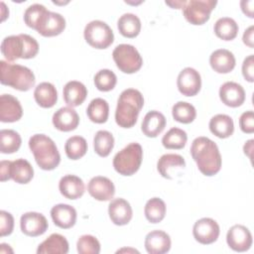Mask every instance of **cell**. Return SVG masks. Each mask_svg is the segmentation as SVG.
Here are the masks:
<instances>
[{
  "mask_svg": "<svg viewBox=\"0 0 254 254\" xmlns=\"http://www.w3.org/2000/svg\"><path fill=\"white\" fill-rule=\"evenodd\" d=\"M190 154L202 175L211 177L220 171L221 155L217 145L209 138H195L190 146Z\"/></svg>",
  "mask_w": 254,
  "mask_h": 254,
  "instance_id": "6da1fadb",
  "label": "cell"
},
{
  "mask_svg": "<svg viewBox=\"0 0 254 254\" xmlns=\"http://www.w3.org/2000/svg\"><path fill=\"white\" fill-rule=\"evenodd\" d=\"M144 105L142 93L135 88H127L121 92L115 110V121L122 128L133 127Z\"/></svg>",
  "mask_w": 254,
  "mask_h": 254,
  "instance_id": "7a4b0ae2",
  "label": "cell"
},
{
  "mask_svg": "<svg viewBox=\"0 0 254 254\" xmlns=\"http://www.w3.org/2000/svg\"><path fill=\"white\" fill-rule=\"evenodd\" d=\"M29 148L38 166L45 171L56 169L61 162V155L55 142L45 134H35L29 140Z\"/></svg>",
  "mask_w": 254,
  "mask_h": 254,
  "instance_id": "3957f363",
  "label": "cell"
},
{
  "mask_svg": "<svg viewBox=\"0 0 254 254\" xmlns=\"http://www.w3.org/2000/svg\"><path fill=\"white\" fill-rule=\"evenodd\" d=\"M38 52V42L27 34L8 36L1 43V53L8 62L18 59H33L37 56Z\"/></svg>",
  "mask_w": 254,
  "mask_h": 254,
  "instance_id": "277c9868",
  "label": "cell"
},
{
  "mask_svg": "<svg viewBox=\"0 0 254 254\" xmlns=\"http://www.w3.org/2000/svg\"><path fill=\"white\" fill-rule=\"evenodd\" d=\"M0 81L20 91L30 90L36 82L34 72L27 66L0 61Z\"/></svg>",
  "mask_w": 254,
  "mask_h": 254,
  "instance_id": "5b68a950",
  "label": "cell"
},
{
  "mask_svg": "<svg viewBox=\"0 0 254 254\" xmlns=\"http://www.w3.org/2000/svg\"><path fill=\"white\" fill-rule=\"evenodd\" d=\"M143 159V149L138 143H130L113 158V167L122 176H132L140 168Z\"/></svg>",
  "mask_w": 254,
  "mask_h": 254,
  "instance_id": "8992f818",
  "label": "cell"
},
{
  "mask_svg": "<svg viewBox=\"0 0 254 254\" xmlns=\"http://www.w3.org/2000/svg\"><path fill=\"white\" fill-rule=\"evenodd\" d=\"M113 60L117 67L124 73H134L138 71L142 64L143 60L138 50L128 44H120L116 46L112 53Z\"/></svg>",
  "mask_w": 254,
  "mask_h": 254,
  "instance_id": "52a82bcc",
  "label": "cell"
},
{
  "mask_svg": "<svg viewBox=\"0 0 254 254\" xmlns=\"http://www.w3.org/2000/svg\"><path fill=\"white\" fill-rule=\"evenodd\" d=\"M86 43L95 49H106L114 41V34L111 28L103 21L93 20L89 22L83 31Z\"/></svg>",
  "mask_w": 254,
  "mask_h": 254,
  "instance_id": "ba28073f",
  "label": "cell"
},
{
  "mask_svg": "<svg viewBox=\"0 0 254 254\" xmlns=\"http://www.w3.org/2000/svg\"><path fill=\"white\" fill-rule=\"evenodd\" d=\"M214 0H190L183 7L186 20L192 25H202L209 20L210 13L216 6Z\"/></svg>",
  "mask_w": 254,
  "mask_h": 254,
  "instance_id": "9c48e42d",
  "label": "cell"
},
{
  "mask_svg": "<svg viewBox=\"0 0 254 254\" xmlns=\"http://www.w3.org/2000/svg\"><path fill=\"white\" fill-rule=\"evenodd\" d=\"M65 20L60 13L47 10L38 21L35 30L44 37H54L64 32Z\"/></svg>",
  "mask_w": 254,
  "mask_h": 254,
  "instance_id": "30bf717a",
  "label": "cell"
},
{
  "mask_svg": "<svg viewBox=\"0 0 254 254\" xmlns=\"http://www.w3.org/2000/svg\"><path fill=\"white\" fill-rule=\"evenodd\" d=\"M220 228L218 223L209 217L198 219L192 227V234L194 239L204 245L215 242L219 236Z\"/></svg>",
  "mask_w": 254,
  "mask_h": 254,
  "instance_id": "8fae6325",
  "label": "cell"
},
{
  "mask_svg": "<svg viewBox=\"0 0 254 254\" xmlns=\"http://www.w3.org/2000/svg\"><path fill=\"white\" fill-rule=\"evenodd\" d=\"M177 85L179 91L183 95H196L201 87V77L199 72L192 67H185L178 75Z\"/></svg>",
  "mask_w": 254,
  "mask_h": 254,
  "instance_id": "7c38bea8",
  "label": "cell"
},
{
  "mask_svg": "<svg viewBox=\"0 0 254 254\" xmlns=\"http://www.w3.org/2000/svg\"><path fill=\"white\" fill-rule=\"evenodd\" d=\"M20 227L25 235L37 237L47 231L49 224L47 218L42 213L30 211L22 214L20 218Z\"/></svg>",
  "mask_w": 254,
  "mask_h": 254,
  "instance_id": "4fadbf2b",
  "label": "cell"
},
{
  "mask_svg": "<svg viewBox=\"0 0 254 254\" xmlns=\"http://www.w3.org/2000/svg\"><path fill=\"white\" fill-rule=\"evenodd\" d=\"M226 242L232 250L244 252L249 250L252 245V235L246 226L235 224L227 231Z\"/></svg>",
  "mask_w": 254,
  "mask_h": 254,
  "instance_id": "5bb4252c",
  "label": "cell"
},
{
  "mask_svg": "<svg viewBox=\"0 0 254 254\" xmlns=\"http://www.w3.org/2000/svg\"><path fill=\"white\" fill-rule=\"evenodd\" d=\"M88 193L96 200H110L115 193L114 184L106 177H93L87 185Z\"/></svg>",
  "mask_w": 254,
  "mask_h": 254,
  "instance_id": "9a60e30c",
  "label": "cell"
},
{
  "mask_svg": "<svg viewBox=\"0 0 254 254\" xmlns=\"http://www.w3.org/2000/svg\"><path fill=\"white\" fill-rule=\"evenodd\" d=\"M23 108L20 101L11 94L0 96V121L4 123L16 122L21 119Z\"/></svg>",
  "mask_w": 254,
  "mask_h": 254,
  "instance_id": "2e32d148",
  "label": "cell"
},
{
  "mask_svg": "<svg viewBox=\"0 0 254 254\" xmlns=\"http://www.w3.org/2000/svg\"><path fill=\"white\" fill-rule=\"evenodd\" d=\"M53 124L60 131L69 132L78 126L79 116L70 106L61 107L53 115Z\"/></svg>",
  "mask_w": 254,
  "mask_h": 254,
  "instance_id": "e0dca14e",
  "label": "cell"
},
{
  "mask_svg": "<svg viewBox=\"0 0 254 254\" xmlns=\"http://www.w3.org/2000/svg\"><path fill=\"white\" fill-rule=\"evenodd\" d=\"M219 97L225 105L238 107L245 101V90L237 82L226 81L219 88Z\"/></svg>",
  "mask_w": 254,
  "mask_h": 254,
  "instance_id": "ac0fdd59",
  "label": "cell"
},
{
  "mask_svg": "<svg viewBox=\"0 0 254 254\" xmlns=\"http://www.w3.org/2000/svg\"><path fill=\"white\" fill-rule=\"evenodd\" d=\"M108 214L111 221L116 225H126L132 219L133 211L130 203L121 197L114 198L108 205Z\"/></svg>",
  "mask_w": 254,
  "mask_h": 254,
  "instance_id": "d6986e66",
  "label": "cell"
},
{
  "mask_svg": "<svg viewBox=\"0 0 254 254\" xmlns=\"http://www.w3.org/2000/svg\"><path fill=\"white\" fill-rule=\"evenodd\" d=\"M185 159L178 154H165L157 163V170L160 175L168 180H173L174 174H178L181 170L185 169Z\"/></svg>",
  "mask_w": 254,
  "mask_h": 254,
  "instance_id": "ffe728a7",
  "label": "cell"
},
{
  "mask_svg": "<svg viewBox=\"0 0 254 254\" xmlns=\"http://www.w3.org/2000/svg\"><path fill=\"white\" fill-rule=\"evenodd\" d=\"M51 216L54 223L63 229H68L75 224L76 210L73 206L65 203H59L52 207Z\"/></svg>",
  "mask_w": 254,
  "mask_h": 254,
  "instance_id": "44dd1931",
  "label": "cell"
},
{
  "mask_svg": "<svg viewBox=\"0 0 254 254\" xmlns=\"http://www.w3.org/2000/svg\"><path fill=\"white\" fill-rule=\"evenodd\" d=\"M145 248L149 254H164L171 249V238L163 230H153L145 237Z\"/></svg>",
  "mask_w": 254,
  "mask_h": 254,
  "instance_id": "7402d4cb",
  "label": "cell"
},
{
  "mask_svg": "<svg viewBox=\"0 0 254 254\" xmlns=\"http://www.w3.org/2000/svg\"><path fill=\"white\" fill-rule=\"evenodd\" d=\"M209 64L212 69L218 73H228L235 67L234 55L225 49H219L211 53L209 57Z\"/></svg>",
  "mask_w": 254,
  "mask_h": 254,
  "instance_id": "603a6c76",
  "label": "cell"
},
{
  "mask_svg": "<svg viewBox=\"0 0 254 254\" xmlns=\"http://www.w3.org/2000/svg\"><path fill=\"white\" fill-rule=\"evenodd\" d=\"M61 193L68 199H76L82 196L85 190L83 181L74 175L64 176L59 183Z\"/></svg>",
  "mask_w": 254,
  "mask_h": 254,
  "instance_id": "cb8c5ba5",
  "label": "cell"
},
{
  "mask_svg": "<svg viewBox=\"0 0 254 254\" xmlns=\"http://www.w3.org/2000/svg\"><path fill=\"white\" fill-rule=\"evenodd\" d=\"M165 127L166 117L164 114L157 110H152L145 115L142 121L141 130L145 136L149 138H155L163 132Z\"/></svg>",
  "mask_w": 254,
  "mask_h": 254,
  "instance_id": "d4e9b609",
  "label": "cell"
},
{
  "mask_svg": "<svg viewBox=\"0 0 254 254\" xmlns=\"http://www.w3.org/2000/svg\"><path fill=\"white\" fill-rule=\"evenodd\" d=\"M64 102L70 106L75 107L80 105L87 96V89L83 83L77 80L68 81L63 90Z\"/></svg>",
  "mask_w": 254,
  "mask_h": 254,
  "instance_id": "484cf974",
  "label": "cell"
},
{
  "mask_svg": "<svg viewBox=\"0 0 254 254\" xmlns=\"http://www.w3.org/2000/svg\"><path fill=\"white\" fill-rule=\"evenodd\" d=\"M34 177L32 165L25 159H17L10 162L9 178L14 182L24 185L28 184Z\"/></svg>",
  "mask_w": 254,
  "mask_h": 254,
  "instance_id": "4316f807",
  "label": "cell"
},
{
  "mask_svg": "<svg viewBox=\"0 0 254 254\" xmlns=\"http://www.w3.org/2000/svg\"><path fill=\"white\" fill-rule=\"evenodd\" d=\"M68 252V242L59 233L51 234L37 249L38 254H65Z\"/></svg>",
  "mask_w": 254,
  "mask_h": 254,
  "instance_id": "83f0119b",
  "label": "cell"
},
{
  "mask_svg": "<svg viewBox=\"0 0 254 254\" xmlns=\"http://www.w3.org/2000/svg\"><path fill=\"white\" fill-rule=\"evenodd\" d=\"M34 98L41 107L51 108L57 103L58 91L53 83L44 81L35 88Z\"/></svg>",
  "mask_w": 254,
  "mask_h": 254,
  "instance_id": "f1b7e54d",
  "label": "cell"
},
{
  "mask_svg": "<svg viewBox=\"0 0 254 254\" xmlns=\"http://www.w3.org/2000/svg\"><path fill=\"white\" fill-rule=\"evenodd\" d=\"M210 132L218 138L230 137L234 132V123L230 116L226 114H216L209 121Z\"/></svg>",
  "mask_w": 254,
  "mask_h": 254,
  "instance_id": "f546056e",
  "label": "cell"
},
{
  "mask_svg": "<svg viewBox=\"0 0 254 254\" xmlns=\"http://www.w3.org/2000/svg\"><path fill=\"white\" fill-rule=\"evenodd\" d=\"M117 28L123 37L135 38L141 31V21L135 14L125 13L118 19Z\"/></svg>",
  "mask_w": 254,
  "mask_h": 254,
  "instance_id": "4dcf8cb0",
  "label": "cell"
},
{
  "mask_svg": "<svg viewBox=\"0 0 254 254\" xmlns=\"http://www.w3.org/2000/svg\"><path fill=\"white\" fill-rule=\"evenodd\" d=\"M86 114L90 121L94 123H105L109 115L108 102L103 98H94L87 106Z\"/></svg>",
  "mask_w": 254,
  "mask_h": 254,
  "instance_id": "1f68e13d",
  "label": "cell"
},
{
  "mask_svg": "<svg viewBox=\"0 0 254 254\" xmlns=\"http://www.w3.org/2000/svg\"><path fill=\"white\" fill-rule=\"evenodd\" d=\"M213 30L219 39L223 41H231L236 38L239 28L232 18L222 17L215 22Z\"/></svg>",
  "mask_w": 254,
  "mask_h": 254,
  "instance_id": "d6a6232c",
  "label": "cell"
},
{
  "mask_svg": "<svg viewBox=\"0 0 254 254\" xmlns=\"http://www.w3.org/2000/svg\"><path fill=\"white\" fill-rule=\"evenodd\" d=\"M22 139L18 132L12 129H2L0 131V152L2 154H12L21 147Z\"/></svg>",
  "mask_w": 254,
  "mask_h": 254,
  "instance_id": "836d02e7",
  "label": "cell"
},
{
  "mask_svg": "<svg viewBox=\"0 0 254 254\" xmlns=\"http://www.w3.org/2000/svg\"><path fill=\"white\" fill-rule=\"evenodd\" d=\"M144 212L149 222L159 223L166 215V203L159 197H153L146 202Z\"/></svg>",
  "mask_w": 254,
  "mask_h": 254,
  "instance_id": "e575fe53",
  "label": "cell"
},
{
  "mask_svg": "<svg viewBox=\"0 0 254 254\" xmlns=\"http://www.w3.org/2000/svg\"><path fill=\"white\" fill-rule=\"evenodd\" d=\"M95 153L100 157H107L114 147V137L106 130H99L93 138Z\"/></svg>",
  "mask_w": 254,
  "mask_h": 254,
  "instance_id": "d590c367",
  "label": "cell"
},
{
  "mask_svg": "<svg viewBox=\"0 0 254 254\" xmlns=\"http://www.w3.org/2000/svg\"><path fill=\"white\" fill-rule=\"evenodd\" d=\"M188 141V135L183 129L171 128L162 138V144L166 149H183Z\"/></svg>",
  "mask_w": 254,
  "mask_h": 254,
  "instance_id": "8d00e7d4",
  "label": "cell"
},
{
  "mask_svg": "<svg viewBox=\"0 0 254 254\" xmlns=\"http://www.w3.org/2000/svg\"><path fill=\"white\" fill-rule=\"evenodd\" d=\"M64 151L68 159L78 160L86 154L87 142L81 136H72L66 140Z\"/></svg>",
  "mask_w": 254,
  "mask_h": 254,
  "instance_id": "74e56055",
  "label": "cell"
},
{
  "mask_svg": "<svg viewBox=\"0 0 254 254\" xmlns=\"http://www.w3.org/2000/svg\"><path fill=\"white\" fill-rule=\"evenodd\" d=\"M172 115L176 121L189 124L195 119L196 110L192 104L186 101H179L173 106Z\"/></svg>",
  "mask_w": 254,
  "mask_h": 254,
  "instance_id": "f35d334b",
  "label": "cell"
},
{
  "mask_svg": "<svg viewBox=\"0 0 254 254\" xmlns=\"http://www.w3.org/2000/svg\"><path fill=\"white\" fill-rule=\"evenodd\" d=\"M117 82L116 74L107 68L100 69L94 75V84L96 88L100 91H110L112 90Z\"/></svg>",
  "mask_w": 254,
  "mask_h": 254,
  "instance_id": "ab89813d",
  "label": "cell"
},
{
  "mask_svg": "<svg viewBox=\"0 0 254 254\" xmlns=\"http://www.w3.org/2000/svg\"><path fill=\"white\" fill-rule=\"evenodd\" d=\"M76 249L79 254H98L100 252V243L96 237L85 234L78 238Z\"/></svg>",
  "mask_w": 254,
  "mask_h": 254,
  "instance_id": "60d3db41",
  "label": "cell"
},
{
  "mask_svg": "<svg viewBox=\"0 0 254 254\" xmlns=\"http://www.w3.org/2000/svg\"><path fill=\"white\" fill-rule=\"evenodd\" d=\"M47 11V8L42 5V4H33L31 6H29L25 13H24V22L25 24L34 29L38 23V21L40 20V18L42 17V15Z\"/></svg>",
  "mask_w": 254,
  "mask_h": 254,
  "instance_id": "b9f144b4",
  "label": "cell"
},
{
  "mask_svg": "<svg viewBox=\"0 0 254 254\" xmlns=\"http://www.w3.org/2000/svg\"><path fill=\"white\" fill-rule=\"evenodd\" d=\"M14 229V217L5 210L0 211V236L4 237L10 235Z\"/></svg>",
  "mask_w": 254,
  "mask_h": 254,
  "instance_id": "7bdbcfd3",
  "label": "cell"
},
{
  "mask_svg": "<svg viewBox=\"0 0 254 254\" xmlns=\"http://www.w3.org/2000/svg\"><path fill=\"white\" fill-rule=\"evenodd\" d=\"M239 126L242 132L251 134L254 132V113L252 110L243 112L239 118Z\"/></svg>",
  "mask_w": 254,
  "mask_h": 254,
  "instance_id": "ee69618b",
  "label": "cell"
},
{
  "mask_svg": "<svg viewBox=\"0 0 254 254\" xmlns=\"http://www.w3.org/2000/svg\"><path fill=\"white\" fill-rule=\"evenodd\" d=\"M242 74L244 78L249 81H254V56L250 55L248 56L242 64Z\"/></svg>",
  "mask_w": 254,
  "mask_h": 254,
  "instance_id": "f6af8a7d",
  "label": "cell"
},
{
  "mask_svg": "<svg viewBox=\"0 0 254 254\" xmlns=\"http://www.w3.org/2000/svg\"><path fill=\"white\" fill-rule=\"evenodd\" d=\"M254 1L253 0H242L240 2V7L242 12L249 18H254Z\"/></svg>",
  "mask_w": 254,
  "mask_h": 254,
  "instance_id": "bcb514c9",
  "label": "cell"
},
{
  "mask_svg": "<svg viewBox=\"0 0 254 254\" xmlns=\"http://www.w3.org/2000/svg\"><path fill=\"white\" fill-rule=\"evenodd\" d=\"M254 27L253 26H250L249 28H247L245 31H244V34H243V37H242V40H243V43L248 46L249 48H253L254 47Z\"/></svg>",
  "mask_w": 254,
  "mask_h": 254,
  "instance_id": "7dc6e473",
  "label": "cell"
},
{
  "mask_svg": "<svg viewBox=\"0 0 254 254\" xmlns=\"http://www.w3.org/2000/svg\"><path fill=\"white\" fill-rule=\"evenodd\" d=\"M11 161H1L0 163V180L2 182L10 180L9 178V167Z\"/></svg>",
  "mask_w": 254,
  "mask_h": 254,
  "instance_id": "c3c4849f",
  "label": "cell"
},
{
  "mask_svg": "<svg viewBox=\"0 0 254 254\" xmlns=\"http://www.w3.org/2000/svg\"><path fill=\"white\" fill-rule=\"evenodd\" d=\"M253 142L254 140L251 139L249 141H247L245 144H244V147H243V151H244V154L247 155L249 157V159L252 158V150H253Z\"/></svg>",
  "mask_w": 254,
  "mask_h": 254,
  "instance_id": "681fc988",
  "label": "cell"
},
{
  "mask_svg": "<svg viewBox=\"0 0 254 254\" xmlns=\"http://www.w3.org/2000/svg\"><path fill=\"white\" fill-rule=\"evenodd\" d=\"M166 4L171 6L172 8H176V9H183V7L185 6L186 4V1H175V2H169V1H166Z\"/></svg>",
  "mask_w": 254,
  "mask_h": 254,
  "instance_id": "f907efd6",
  "label": "cell"
}]
</instances>
